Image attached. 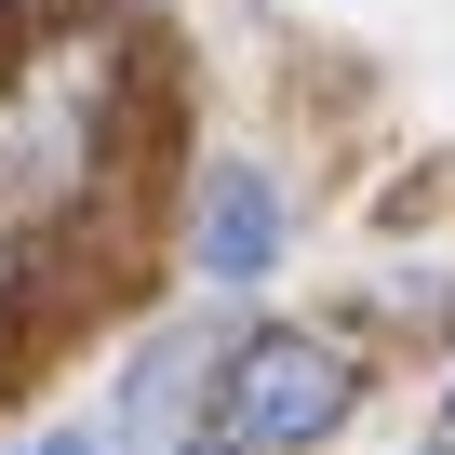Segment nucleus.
<instances>
[{"mask_svg":"<svg viewBox=\"0 0 455 455\" xmlns=\"http://www.w3.org/2000/svg\"><path fill=\"white\" fill-rule=\"evenodd\" d=\"M362 415V362L335 335H295V322H255V335H214V375H201V442L188 455H308Z\"/></svg>","mask_w":455,"mask_h":455,"instance_id":"nucleus-1","label":"nucleus"},{"mask_svg":"<svg viewBox=\"0 0 455 455\" xmlns=\"http://www.w3.org/2000/svg\"><path fill=\"white\" fill-rule=\"evenodd\" d=\"M282 242H295L282 174H268V161H214V174H201V201H188V268H201L214 295H242V282H268V268H282Z\"/></svg>","mask_w":455,"mask_h":455,"instance_id":"nucleus-2","label":"nucleus"},{"mask_svg":"<svg viewBox=\"0 0 455 455\" xmlns=\"http://www.w3.org/2000/svg\"><path fill=\"white\" fill-rule=\"evenodd\" d=\"M201 375H214V335H201V322L148 335L134 375H121V428H134L148 455H188V442H201Z\"/></svg>","mask_w":455,"mask_h":455,"instance_id":"nucleus-3","label":"nucleus"},{"mask_svg":"<svg viewBox=\"0 0 455 455\" xmlns=\"http://www.w3.org/2000/svg\"><path fill=\"white\" fill-rule=\"evenodd\" d=\"M14 455H121L108 428H41V442H14Z\"/></svg>","mask_w":455,"mask_h":455,"instance_id":"nucleus-4","label":"nucleus"},{"mask_svg":"<svg viewBox=\"0 0 455 455\" xmlns=\"http://www.w3.org/2000/svg\"><path fill=\"white\" fill-rule=\"evenodd\" d=\"M0 308H14V255H0Z\"/></svg>","mask_w":455,"mask_h":455,"instance_id":"nucleus-5","label":"nucleus"},{"mask_svg":"<svg viewBox=\"0 0 455 455\" xmlns=\"http://www.w3.org/2000/svg\"><path fill=\"white\" fill-rule=\"evenodd\" d=\"M442 442H455V388H442Z\"/></svg>","mask_w":455,"mask_h":455,"instance_id":"nucleus-6","label":"nucleus"},{"mask_svg":"<svg viewBox=\"0 0 455 455\" xmlns=\"http://www.w3.org/2000/svg\"><path fill=\"white\" fill-rule=\"evenodd\" d=\"M428 455H455V442H428Z\"/></svg>","mask_w":455,"mask_h":455,"instance_id":"nucleus-7","label":"nucleus"}]
</instances>
